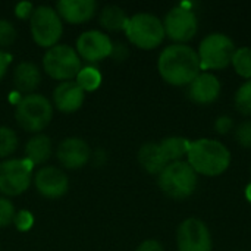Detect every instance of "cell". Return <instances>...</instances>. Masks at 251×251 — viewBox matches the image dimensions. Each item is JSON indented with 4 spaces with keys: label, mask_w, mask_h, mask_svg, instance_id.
I'll use <instances>...</instances> for the list:
<instances>
[{
    "label": "cell",
    "mask_w": 251,
    "mask_h": 251,
    "mask_svg": "<svg viewBox=\"0 0 251 251\" xmlns=\"http://www.w3.org/2000/svg\"><path fill=\"white\" fill-rule=\"evenodd\" d=\"M41 82V74L35 63L21 62L13 69V87L21 94H32Z\"/></svg>",
    "instance_id": "ac0fdd59"
},
{
    "label": "cell",
    "mask_w": 251,
    "mask_h": 251,
    "mask_svg": "<svg viewBox=\"0 0 251 251\" xmlns=\"http://www.w3.org/2000/svg\"><path fill=\"white\" fill-rule=\"evenodd\" d=\"M178 251H212L213 241L207 225L197 218L181 222L176 231Z\"/></svg>",
    "instance_id": "8fae6325"
},
{
    "label": "cell",
    "mask_w": 251,
    "mask_h": 251,
    "mask_svg": "<svg viewBox=\"0 0 251 251\" xmlns=\"http://www.w3.org/2000/svg\"><path fill=\"white\" fill-rule=\"evenodd\" d=\"M12 224L15 225V228H16L18 231L26 232V231H29V229L32 228V225H34V215H32L29 210L22 209V210H19V212L15 213V218H13V222H12Z\"/></svg>",
    "instance_id": "f1b7e54d"
},
{
    "label": "cell",
    "mask_w": 251,
    "mask_h": 251,
    "mask_svg": "<svg viewBox=\"0 0 251 251\" xmlns=\"http://www.w3.org/2000/svg\"><path fill=\"white\" fill-rule=\"evenodd\" d=\"M29 31L35 44L50 49L59 44L63 32V22L56 9L50 6H37L29 18Z\"/></svg>",
    "instance_id": "ba28073f"
},
{
    "label": "cell",
    "mask_w": 251,
    "mask_h": 251,
    "mask_svg": "<svg viewBox=\"0 0 251 251\" xmlns=\"http://www.w3.org/2000/svg\"><path fill=\"white\" fill-rule=\"evenodd\" d=\"M76 53L81 59L96 63L100 62L112 54L113 41L110 37L99 29H88L84 31L76 38Z\"/></svg>",
    "instance_id": "7c38bea8"
},
{
    "label": "cell",
    "mask_w": 251,
    "mask_h": 251,
    "mask_svg": "<svg viewBox=\"0 0 251 251\" xmlns=\"http://www.w3.org/2000/svg\"><path fill=\"white\" fill-rule=\"evenodd\" d=\"M43 68L46 74L57 81H72L82 68L81 57L76 50L68 44H56L46 50L43 56Z\"/></svg>",
    "instance_id": "52a82bcc"
},
{
    "label": "cell",
    "mask_w": 251,
    "mask_h": 251,
    "mask_svg": "<svg viewBox=\"0 0 251 251\" xmlns=\"http://www.w3.org/2000/svg\"><path fill=\"white\" fill-rule=\"evenodd\" d=\"M221 96V81L212 72H200L188 85V97L193 103L207 106Z\"/></svg>",
    "instance_id": "9a60e30c"
},
{
    "label": "cell",
    "mask_w": 251,
    "mask_h": 251,
    "mask_svg": "<svg viewBox=\"0 0 251 251\" xmlns=\"http://www.w3.org/2000/svg\"><path fill=\"white\" fill-rule=\"evenodd\" d=\"M162 22L165 35L175 41V44H185L193 40L199 31V19L190 4L185 3L172 7Z\"/></svg>",
    "instance_id": "30bf717a"
},
{
    "label": "cell",
    "mask_w": 251,
    "mask_h": 251,
    "mask_svg": "<svg viewBox=\"0 0 251 251\" xmlns=\"http://www.w3.org/2000/svg\"><path fill=\"white\" fill-rule=\"evenodd\" d=\"M16 28L7 19H0V47H9L16 40Z\"/></svg>",
    "instance_id": "4316f807"
},
{
    "label": "cell",
    "mask_w": 251,
    "mask_h": 251,
    "mask_svg": "<svg viewBox=\"0 0 251 251\" xmlns=\"http://www.w3.org/2000/svg\"><path fill=\"white\" fill-rule=\"evenodd\" d=\"M18 149V135L9 126H0V159H7Z\"/></svg>",
    "instance_id": "d4e9b609"
},
{
    "label": "cell",
    "mask_w": 251,
    "mask_h": 251,
    "mask_svg": "<svg viewBox=\"0 0 251 251\" xmlns=\"http://www.w3.org/2000/svg\"><path fill=\"white\" fill-rule=\"evenodd\" d=\"M128 19L129 16L126 15V12L116 4L104 6L99 16L100 25L107 31H125Z\"/></svg>",
    "instance_id": "7402d4cb"
},
{
    "label": "cell",
    "mask_w": 251,
    "mask_h": 251,
    "mask_svg": "<svg viewBox=\"0 0 251 251\" xmlns=\"http://www.w3.org/2000/svg\"><path fill=\"white\" fill-rule=\"evenodd\" d=\"M135 251H165V247L157 240H146L137 247Z\"/></svg>",
    "instance_id": "d6a6232c"
},
{
    "label": "cell",
    "mask_w": 251,
    "mask_h": 251,
    "mask_svg": "<svg viewBox=\"0 0 251 251\" xmlns=\"http://www.w3.org/2000/svg\"><path fill=\"white\" fill-rule=\"evenodd\" d=\"M235 140L241 147L251 149V121H244L235 128Z\"/></svg>",
    "instance_id": "f546056e"
},
{
    "label": "cell",
    "mask_w": 251,
    "mask_h": 251,
    "mask_svg": "<svg viewBox=\"0 0 251 251\" xmlns=\"http://www.w3.org/2000/svg\"><path fill=\"white\" fill-rule=\"evenodd\" d=\"M10 62H12V54L0 49V79L6 75Z\"/></svg>",
    "instance_id": "836d02e7"
},
{
    "label": "cell",
    "mask_w": 251,
    "mask_h": 251,
    "mask_svg": "<svg viewBox=\"0 0 251 251\" xmlns=\"http://www.w3.org/2000/svg\"><path fill=\"white\" fill-rule=\"evenodd\" d=\"M34 12V4L31 1H21L15 6V15L19 19H29Z\"/></svg>",
    "instance_id": "1f68e13d"
},
{
    "label": "cell",
    "mask_w": 251,
    "mask_h": 251,
    "mask_svg": "<svg viewBox=\"0 0 251 251\" xmlns=\"http://www.w3.org/2000/svg\"><path fill=\"white\" fill-rule=\"evenodd\" d=\"M97 10V3L94 0H60L56 3V12L72 25H78L90 21Z\"/></svg>",
    "instance_id": "e0dca14e"
},
{
    "label": "cell",
    "mask_w": 251,
    "mask_h": 251,
    "mask_svg": "<svg viewBox=\"0 0 251 251\" xmlns=\"http://www.w3.org/2000/svg\"><path fill=\"white\" fill-rule=\"evenodd\" d=\"M160 76L174 87H188L201 72L197 51L188 44H171L157 59Z\"/></svg>",
    "instance_id": "6da1fadb"
},
{
    "label": "cell",
    "mask_w": 251,
    "mask_h": 251,
    "mask_svg": "<svg viewBox=\"0 0 251 251\" xmlns=\"http://www.w3.org/2000/svg\"><path fill=\"white\" fill-rule=\"evenodd\" d=\"M128 54V50H126V46H124L122 43H113V50H112V54L113 57H116V60H122L125 59Z\"/></svg>",
    "instance_id": "e575fe53"
},
{
    "label": "cell",
    "mask_w": 251,
    "mask_h": 251,
    "mask_svg": "<svg viewBox=\"0 0 251 251\" xmlns=\"http://www.w3.org/2000/svg\"><path fill=\"white\" fill-rule=\"evenodd\" d=\"M232 129H234V121H232V118H229V116H226V115H222V116H219V118L215 121V131H216L218 134L226 135V134H229Z\"/></svg>",
    "instance_id": "4dcf8cb0"
},
{
    "label": "cell",
    "mask_w": 251,
    "mask_h": 251,
    "mask_svg": "<svg viewBox=\"0 0 251 251\" xmlns=\"http://www.w3.org/2000/svg\"><path fill=\"white\" fill-rule=\"evenodd\" d=\"M75 82L82 88L84 93L94 91L101 84V74L94 66H82L78 75L75 76Z\"/></svg>",
    "instance_id": "603a6c76"
},
{
    "label": "cell",
    "mask_w": 251,
    "mask_h": 251,
    "mask_svg": "<svg viewBox=\"0 0 251 251\" xmlns=\"http://www.w3.org/2000/svg\"><path fill=\"white\" fill-rule=\"evenodd\" d=\"M53 153V146L50 137L44 134H35L31 137L25 146V159L32 165L46 163Z\"/></svg>",
    "instance_id": "ffe728a7"
},
{
    "label": "cell",
    "mask_w": 251,
    "mask_h": 251,
    "mask_svg": "<svg viewBox=\"0 0 251 251\" xmlns=\"http://www.w3.org/2000/svg\"><path fill=\"white\" fill-rule=\"evenodd\" d=\"M234 103H235V109L241 115L251 116V79L240 85V88L235 93Z\"/></svg>",
    "instance_id": "484cf974"
},
{
    "label": "cell",
    "mask_w": 251,
    "mask_h": 251,
    "mask_svg": "<svg viewBox=\"0 0 251 251\" xmlns=\"http://www.w3.org/2000/svg\"><path fill=\"white\" fill-rule=\"evenodd\" d=\"M85 93L75 81H63L53 90V104L62 113H74L81 109Z\"/></svg>",
    "instance_id": "2e32d148"
},
{
    "label": "cell",
    "mask_w": 251,
    "mask_h": 251,
    "mask_svg": "<svg viewBox=\"0 0 251 251\" xmlns=\"http://www.w3.org/2000/svg\"><path fill=\"white\" fill-rule=\"evenodd\" d=\"M234 41L222 32H212L206 35L197 50L201 71H221L231 65L235 53Z\"/></svg>",
    "instance_id": "8992f818"
},
{
    "label": "cell",
    "mask_w": 251,
    "mask_h": 251,
    "mask_svg": "<svg viewBox=\"0 0 251 251\" xmlns=\"http://www.w3.org/2000/svg\"><path fill=\"white\" fill-rule=\"evenodd\" d=\"M187 163L197 175L219 176L225 174L231 165L229 149L215 138H199L191 141Z\"/></svg>",
    "instance_id": "7a4b0ae2"
},
{
    "label": "cell",
    "mask_w": 251,
    "mask_h": 251,
    "mask_svg": "<svg viewBox=\"0 0 251 251\" xmlns=\"http://www.w3.org/2000/svg\"><path fill=\"white\" fill-rule=\"evenodd\" d=\"M53 118V104L41 94L21 96L15 104V119L26 132H41Z\"/></svg>",
    "instance_id": "3957f363"
},
{
    "label": "cell",
    "mask_w": 251,
    "mask_h": 251,
    "mask_svg": "<svg viewBox=\"0 0 251 251\" xmlns=\"http://www.w3.org/2000/svg\"><path fill=\"white\" fill-rule=\"evenodd\" d=\"M34 185L44 199H59L68 193L69 178L56 166H43L34 175Z\"/></svg>",
    "instance_id": "4fadbf2b"
},
{
    "label": "cell",
    "mask_w": 251,
    "mask_h": 251,
    "mask_svg": "<svg viewBox=\"0 0 251 251\" xmlns=\"http://www.w3.org/2000/svg\"><path fill=\"white\" fill-rule=\"evenodd\" d=\"M231 65L234 66L235 72L246 78L247 81L251 79V49L250 47H241L237 49L234 56H232V62Z\"/></svg>",
    "instance_id": "cb8c5ba5"
},
{
    "label": "cell",
    "mask_w": 251,
    "mask_h": 251,
    "mask_svg": "<svg viewBox=\"0 0 251 251\" xmlns=\"http://www.w3.org/2000/svg\"><path fill=\"white\" fill-rule=\"evenodd\" d=\"M125 35L131 44L141 50H153L165 40L163 22L151 13H135L129 16L125 26Z\"/></svg>",
    "instance_id": "5b68a950"
},
{
    "label": "cell",
    "mask_w": 251,
    "mask_h": 251,
    "mask_svg": "<svg viewBox=\"0 0 251 251\" xmlns=\"http://www.w3.org/2000/svg\"><path fill=\"white\" fill-rule=\"evenodd\" d=\"M159 188L165 196L172 200H185L194 194L199 182V176L194 169L185 162L168 163L159 174Z\"/></svg>",
    "instance_id": "277c9868"
},
{
    "label": "cell",
    "mask_w": 251,
    "mask_h": 251,
    "mask_svg": "<svg viewBox=\"0 0 251 251\" xmlns=\"http://www.w3.org/2000/svg\"><path fill=\"white\" fill-rule=\"evenodd\" d=\"M250 172H251V169H250Z\"/></svg>",
    "instance_id": "8d00e7d4"
},
{
    "label": "cell",
    "mask_w": 251,
    "mask_h": 251,
    "mask_svg": "<svg viewBox=\"0 0 251 251\" xmlns=\"http://www.w3.org/2000/svg\"><path fill=\"white\" fill-rule=\"evenodd\" d=\"M138 163L141 168L151 174V175H159L168 165L159 143H146L140 147L138 154H137Z\"/></svg>",
    "instance_id": "d6986e66"
},
{
    "label": "cell",
    "mask_w": 251,
    "mask_h": 251,
    "mask_svg": "<svg viewBox=\"0 0 251 251\" xmlns=\"http://www.w3.org/2000/svg\"><path fill=\"white\" fill-rule=\"evenodd\" d=\"M34 165L24 159H6L0 162V194L16 197L25 193L32 181Z\"/></svg>",
    "instance_id": "9c48e42d"
},
{
    "label": "cell",
    "mask_w": 251,
    "mask_h": 251,
    "mask_svg": "<svg viewBox=\"0 0 251 251\" xmlns=\"http://www.w3.org/2000/svg\"><path fill=\"white\" fill-rule=\"evenodd\" d=\"M246 197H247V200L251 203V184L247 187V190H246Z\"/></svg>",
    "instance_id": "d590c367"
},
{
    "label": "cell",
    "mask_w": 251,
    "mask_h": 251,
    "mask_svg": "<svg viewBox=\"0 0 251 251\" xmlns=\"http://www.w3.org/2000/svg\"><path fill=\"white\" fill-rule=\"evenodd\" d=\"M56 157L66 169H79L90 162L91 149L85 140L79 137H68L59 143Z\"/></svg>",
    "instance_id": "5bb4252c"
},
{
    "label": "cell",
    "mask_w": 251,
    "mask_h": 251,
    "mask_svg": "<svg viewBox=\"0 0 251 251\" xmlns=\"http://www.w3.org/2000/svg\"><path fill=\"white\" fill-rule=\"evenodd\" d=\"M15 206L7 197H0V228H6L13 222L15 218Z\"/></svg>",
    "instance_id": "83f0119b"
},
{
    "label": "cell",
    "mask_w": 251,
    "mask_h": 251,
    "mask_svg": "<svg viewBox=\"0 0 251 251\" xmlns=\"http://www.w3.org/2000/svg\"><path fill=\"white\" fill-rule=\"evenodd\" d=\"M160 150L166 159L168 163H174V162H179L182 160L187 154H188V150H190V146H191V141L185 137H178V135H174V137H166L163 138L160 143Z\"/></svg>",
    "instance_id": "44dd1931"
}]
</instances>
